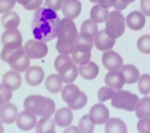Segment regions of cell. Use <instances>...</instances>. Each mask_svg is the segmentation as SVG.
<instances>
[{
	"label": "cell",
	"mask_w": 150,
	"mask_h": 133,
	"mask_svg": "<svg viewBox=\"0 0 150 133\" xmlns=\"http://www.w3.org/2000/svg\"><path fill=\"white\" fill-rule=\"evenodd\" d=\"M60 20L56 11L49 8H38L31 23V30L36 40L48 42L57 37Z\"/></svg>",
	"instance_id": "6da1fadb"
},
{
	"label": "cell",
	"mask_w": 150,
	"mask_h": 133,
	"mask_svg": "<svg viewBox=\"0 0 150 133\" xmlns=\"http://www.w3.org/2000/svg\"><path fill=\"white\" fill-rule=\"evenodd\" d=\"M77 29L71 19L64 18L59 24L56 48L59 53L70 55L74 48V41L77 35Z\"/></svg>",
	"instance_id": "7a4b0ae2"
},
{
	"label": "cell",
	"mask_w": 150,
	"mask_h": 133,
	"mask_svg": "<svg viewBox=\"0 0 150 133\" xmlns=\"http://www.w3.org/2000/svg\"><path fill=\"white\" fill-rule=\"evenodd\" d=\"M0 57L3 62L9 64L12 69L18 72H23L30 65V58L22 45L15 48L4 47Z\"/></svg>",
	"instance_id": "3957f363"
},
{
	"label": "cell",
	"mask_w": 150,
	"mask_h": 133,
	"mask_svg": "<svg viewBox=\"0 0 150 133\" xmlns=\"http://www.w3.org/2000/svg\"><path fill=\"white\" fill-rule=\"evenodd\" d=\"M23 107L40 118L52 116L56 109V104L51 98L41 95L28 96L23 101Z\"/></svg>",
	"instance_id": "277c9868"
},
{
	"label": "cell",
	"mask_w": 150,
	"mask_h": 133,
	"mask_svg": "<svg viewBox=\"0 0 150 133\" xmlns=\"http://www.w3.org/2000/svg\"><path fill=\"white\" fill-rule=\"evenodd\" d=\"M54 66L63 83H72L77 79L78 69L69 55L61 54L57 56L54 62Z\"/></svg>",
	"instance_id": "5b68a950"
},
{
	"label": "cell",
	"mask_w": 150,
	"mask_h": 133,
	"mask_svg": "<svg viewBox=\"0 0 150 133\" xmlns=\"http://www.w3.org/2000/svg\"><path fill=\"white\" fill-rule=\"evenodd\" d=\"M62 98L72 110L82 109L88 102L86 94L79 90L76 85L69 83L62 90Z\"/></svg>",
	"instance_id": "8992f818"
},
{
	"label": "cell",
	"mask_w": 150,
	"mask_h": 133,
	"mask_svg": "<svg viewBox=\"0 0 150 133\" xmlns=\"http://www.w3.org/2000/svg\"><path fill=\"white\" fill-rule=\"evenodd\" d=\"M138 101L139 97L136 94L130 91L119 90L115 92L112 97L111 105L117 109L133 111H135Z\"/></svg>",
	"instance_id": "52a82bcc"
},
{
	"label": "cell",
	"mask_w": 150,
	"mask_h": 133,
	"mask_svg": "<svg viewBox=\"0 0 150 133\" xmlns=\"http://www.w3.org/2000/svg\"><path fill=\"white\" fill-rule=\"evenodd\" d=\"M105 31L113 38L121 37L125 32V18L119 10H114L109 14L105 21Z\"/></svg>",
	"instance_id": "ba28073f"
},
{
	"label": "cell",
	"mask_w": 150,
	"mask_h": 133,
	"mask_svg": "<svg viewBox=\"0 0 150 133\" xmlns=\"http://www.w3.org/2000/svg\"><path fill=\"white\" fill-rule=\"evenodd\" d=\"M24 50L31 59L45 58L49 52V48L45 42L38 40H29L24 45Z\"/></svg>",
	"instance_id": "9c48e42d"
},
{
	"label": "cell",
	"mask_w": 150,
	"mask_h": 133,
	"mask_svg": "<svg viewBox=\"0 0 150 133\" xmlns=\"http://www.w3.org/2000/svg\"><path fill=\"white\" fill-rule=\"evenodd\" d=\"M2 45L9 48H15L22 45V35L21 33L16 29L6 30L1 37Z\"/></svg>",
	"instance_id": "30bf717a"
},
{
	"label": "cell",
	"mask_w": 150,
	"mask_h": 133,
	"mask_svg": "<svg viewBox=\"0 0 150 133\" xmlns=\"http://www.w3.org/2000/svg\"><path fill=\"white\" fill-rule=\"evenodd\" d=\"M102 62L103 66L110 71L119 70L123 66V58L116 51H106L103 55Z\"/></svg>",
	"instance_id": "8fae6325"
},
{
	"label": "cell",
	"mask_w": 150,
	"mask_h": 133,
	"mask_svg": "<svg viewBox=\"0 0 150 133\" xmlns=\"http://www.w3.org/2000/svg\"><path fill=\"white\" fill-rule=\"evenodd\" d=\"M89 115L96 125H103L110 119V111L103 104H96L92 106L89 112Z\"/></svg>",
	"instance_id": "7c38bea8"
},
{
	"label": "cell",
	"mask_w": 150,
	"mask_h": 133,
	"mask_svg": "<svg viewBox=\"0 0 150 133\" xmlns=\"http://www.w3.org/2000/svg\"><path fill=\"white\" fill-rule=\"evenodd\" d=\"M16 125L23 131H29L37 125V117L28 111H23L18 114L16 120Z\"/></svg>",
	"instance_id": "4fadbf2b"
},
{
	"label": "cell",
	"mask_w": 150,
	"mask_h": 133,
	"mask_svg": "<svg viewBox=\"0 0 150 133\" xmlns=\"http://www.w3.org/2000/svg\"><path fill=\"white\" fill-rule=\"evenodd\" d=\"M62 13L66 18L76 19L81 13L82 5L79 0H65L62 6Z\"/></svg>",
	"instance_id": "5bb4252c"
},
{
	"label": "cell",
	"mask_w": 150,
	"mask_h": 133,
	"mask_svg": "<svg viewBox=\"0 0 150 133\" xmlns=\"http://www.w3.org/2000/svg\"><path fill=\"white\" fill-rule=\"evenodd\" d=\"M116 40L110 37L105 30H102L96 34L95 37V46L98 50L106 51L113 48Z\"/></svg>",
	"instance_id": "9a60e30c"
},
{
	"label": "cell",
	"mask_w": 150,
	"mask_h": 133,
	"mask_svg": "<svg viewBox=\"0 0 150 133\" xmlns=\"http://www.w3.org/2000/svg\"><path fill=\"white\" fill-rule=\"evenodd\" d=\"M105 83L109 87L115 90H121L125 83L124 74L122 73L121 71L118 70L110 71L105 75Z\"/></svg>",
	"instance_id": "2e32d148"
},
{
	"label": "cell",
	"mask_w": 150,
	"mask_h": 133,
	"mask_svg": "<svg viewBox=\"0 0 150 133\" xmlns=\"http://www.w3.org/2000/svg\"><path fill=\"white\" fill-rule=\"evenodd\" d=\"M45 77V72L39 66H31L25 73V80L29 85L37 86L42 83Z\"/></svg>",
	"instance_id": "e0dca14e"
},
{
	"label": "cell",
	"mask_w": 150,
	"mask_h": 133,
	"mask_svg": "<svg viewBox=\"0 0 150 133\" xmlns=\"http://www.w3.org/2000/svg\"><path fill=\"white\" fill-rule=\"evenodd\" d=\"M74 49L83 51H91L94 45V37L91 35L81 32L77 34L74 41Z\"/></svg>",
	"instance_id": "ac0fdd59"
},
{
	"label": "cell",
	"mask_w": 150,
	"mask_h": 133,
	"mask_svg": "<svg viewBox=\"0 0 150 133\" xmlns=\"http://www.w3.org/2000/svg\"><path fill=\"white\" fill-rule=\"evenodd\" d=\"M18 110L11 103H6L0 108V120L5 124H12L16 121Z\"/></svg>",
	"instance_id": "d6986e66"
},
{
	"label": "cell",
	"mask_w": 150,
	"mask_h": 133,
	"mask_svg": "<svg viewBox=\"0 0 150 133\" xmlns=\"http://www.w3.org/2000/svg\"><path fill=\"white\" fill-rule=\"evenodd\" d=\"M127 25L133 30H142L145 25V15L139 11H133L127 16Z\"/></svg>",
	"instance_id": "ffe728a7"
},
{
	"label": "cell",
	"mask_w": 150,
	"mask_h": 133,
	"mask_svg": "<svg viewBox=\"0 0 150 133\" xmlns=\"http://www.w3.org/2000/svg\"><path fill=\"white\" fill-rule=\"evenodd\" d=\"M22 78L18 72L15 70L8 71L2 76V83L12 90H18L21 86Z\"/></svg>",
	"instance_id": "44dd1931"
},
{
	"label": "cell",
	"mask_w": 150,
	"mask_h": 133,
	"mask_svg": "<svg viewBox=\"0 0 150 133\" xmlns=\"http://www.w3.org/2000/svg\"><path fill=\"white\" fill-rule=\"evenodd\" d=\"M73 116L72 111L70 107H62L59 109L55 114V121L56 125L61 128H66L72 123Z\"/></svg>",
	"instance_id": "7402d4cb"
},
{
	"label": "cell",
	"mask_w": 150,
	"mask_h": 133,
	"mask_svg": "<svg viewBox=\"0 0 150 133\" xmlns=\"http://www.w3.org/2000/svg\"><path fill=\"white\" fill-rule=\"evenodd\" d=\"M78 72L83 79L91 80L98 76L99 68L94 62H88L86 64L80 65Z\"/></svg>",
	"instance_id": "603a6c76"
},
{
	"label": "cell",
	"mask_w": 150,
	"mask_h": 133,
	"mask_svg": "<svg viewBox=\"0 0 150 133\" xmlns=\"http://www.w3.org/2000/svg\"><path fill=\"white\" fill-rule=\"evenodd\" d=\"M2 27L6 30L9 29H16L21 23V18L19 15H17L16 12L9 11L5 13L1 19Z\"/></svg>",
	"instance_id": "cb8c5ba5"
},
{
	"label": "cell",
	"mask_w": 150,
	"mask_h": 133,
	"mask_svg": "<svg viewBox=\"0 0 150 133\" xmlns=\"http://www.w3.org/2000/svg\"><path fill=\"white\" fill-rule=\"evenodd\" d=\"M105 132L106 133H126L127 126L121 119L113 118L109 119L105 125Z\"/></svg>",
	"instance_id": "d4e9b609"
},
{
	"label": "cell",
	"mask_w": 150,
	"mask_h": 133,
	"mask_svg": "<svg viewBox=\"0 0 150 133\" xmlns=\"http://www.w3.org/2000/svg\"><path fill=\"white\" fill-rule=\"evenodd\" d=\"M56 121L51 116L42 118L35 127V131L38 133H54L55 132Z\"/></svg>",
	"instance_id": "484cf974"
},
{
	"label": "cell",
	"mask_w": 150,
	"mask_h": 133,
	"mask_svg": "<svg viewBox=\"0 0 150 133\" xmlns=\"http://www.w3.org/2000/svg\"><path fill=\"white\" fill-rule=\"evenodd\" d=\"M121 72L124 74L125 83L127 84L135 83L140 77L139 71L133 65H125L122 66Z\"/></svg>",
	"instance_id": "4316f807"
},
{
	"label": "cell",
	"mask_w": 150,
	"mask_h": 133,
	"mask_svg": "<svg viewBox=\"0 0 150 133\" xmlns=\"http://www.w3.org/2000/svg\"><path fill=\"white\" fill-rule=\"evenodd\" d=\"M45 87L51 93H58L63 90V81L59 75H49L45 80Z\"/></svg>",
	"instance_id": "83f0119b"
},
{
	"label": "cell",
	"mask_w": 150,
	"mask_h": 133,
	"mask_svg": "<svg viewBox=\"0 0 150 133\" xmlns=\"http://www.w3.org/2000/svg\"><path fill=\"white\" fill-rule=\"evenodd\" d=\"M109 10L108 8H104L100 5L94 6L91 9L90 16L91 20L95 21L96 23H103L107 20L109 16Z\"/></svg>",
	"instance_id": "f1b7e54d"
},
{
	"label": "cell",
	"mask_w": 150,
	"mask_h": 133,
	"mask_svg": "<svg viewBox=\"0 0 150 133\" xmlns=\"http://www.w3.org/2000/svg\"><path fill=\"white\" fill-rule=\"evenodd\" d=\"M136 116L138 118H150V97H145L139 100L135 107Z\"/></svg>",
	"instance_id": "f546056e"
},
{
	"label": "cell",
	"mask_w": 150,
	"mask_h": 133,
	"mask_svg": "<svg viewBox=\"0 0 150 133\" xmlns=\"http://www.w3.org/2000/svg\"><path fill=\"white\" fill-rule=\"evenodd\" d=\"M71 55H72L71 58H72L73 62L77 65H84L91 60V51L87 52V51H80V50L74 48Z\"/></svg>",
	"instance_id": "4dcf8cb0"
},
{
	"label": "cell",
	"mask_w": 150,
	"mask_h": 133,
	"mask_svg": "<svg viewBox=\"0 0 150 133\" xmlns=\"http://www.w3.org/2000/svg\"><path fill=\"white\" fill-rule=\"evenodd\" d=\"M78 129L80 132L92 133L95 130V123L89 114H85L82 117L78 122Z\"/></svg>",
	"instance_id": "1f68e13d"
},
{
	"label": "cell",
	"mask_w": 150,
	"mask_h": 133,
	"mask_svg": "<svg viewBox=\"0 0 150 133\" xmlns=\"http://www.w3.org/2000/svg\"><path fill=\"white\" fill-rule=\"evenodd\" d=\"M81 32L88 34L92 37H96V34H98V25L92 20H86L81 24Z\"/></svg>",
	"instance_id": "d6a6232c"
},
{
	"label": "cell",
	"mask_w": 150,
	"mask_h": 133,
	"mask_svg": "<svg viewBox=\"0 0 150 133\" xmlns=\"http://www.w3.org/2000/svg\"><path fill=\"white\" fill-rule=\"evenodd\" d=\"M138 90L143 95H148L150 93V76L149 74H143L139 77Z\"/></svg>",
	"instance_id": "836d02e7"
},
{
	"label": "cell",
	"mask_w": 150,
	"mask_h": 133,
	"mask_svg": "<svg viewBox=\"0 0 150 133\" xmlns=\"http://www.w3.org/2000/svg\"><path fill=\"white\" fill-rule=\"evenodd\" d=\"M13 90L8 88L4 84H0V108L11 100Z\"/></svg>",
	"instance_id": "e575fe53"
},
{
	"label": "cell",
	"mask_w": 150,
	"mask_h": 133,
	"mask_svg": "<svg viewBox=\"0 0 150 133\" xmlns=\"http://www.w3.org/2000/svg\"><path fill=\"white\" fill-rule=\"evenodd\" d=\"M137 47L144 54H150V35H143L138 40Z\"/></svg>",
	"instance_id": "d590c367"
},
{
	"label": "cell",
	"mask_w": 150,
	"mask_h": 133,
	"mask_svg": "<svg viewBox=\"0 0 150 133\" xmlns=\"http://www.w3.org/2000/svg\"><path fill=\"white\" fill-rule=\"evenodd\" d=\"M116 90L106 86L102 87L98 92V99L100 102H105L106 100L112 99Z\"/></svg>",
	"instance_id": "8d00e7d4"
},
{
	"label": "cell",
	"mask_w": 150,
	"mask_h": 133,
	"mask_svg": "<svg viewBox=\"0 0 150 133\" xmlns=\"http://www.w3.org/2000/svg\"><path fill=\"white\" fill-rule=\"evenodd\" d=\"M16 2L28 10H36L41 6L43 0H16Z\"/></svg>",
	"instance_id": "74e56055"
},
{
	"label": "cell",
	"mask_w": 150,
	"mask_h": 133,
	"mask_svg": "<svg viewBox=\"0 0 150 133\" xmlns=\"http://www.w3.org/2000/svg\"><path fill=\"white\" fill-rule=\"evenodd\" d=\"M137 128L141 133H150V118H141L137 124Z\"/></svg>",
	"instance_id": "f35d334b"
},
{
	"label": "cell",
	"mask_w": 150,
	"mask_h": 133,
	"mask_svg": "<svg viewBox=\"0 0 150 133\" xmlns=\"http://www.w3.org/2000/svg\"><path fill=\"white\" fill-rule=\"evenodd\" d=\"M16 0H0V13L10 11L16 5Z\"/></svg>",
	"instance_id": "ab89813d"
},
{
	"label": "cell",
	"mask_w": 150,
	"mask_h": 133,
	"mask_svg": "<svg viewBox=\"0 0 150 133\" xmlns=\"http://www.w3.org/2000/svg\"><path fill=\"white\" fill-rule=\"evenodd\" d=\"M63 0H45V5L48 8L52 9L54 11H59L61 9Z\"/></svg>",
	"instance_id": "60d3db41"
},
{
	"label": "cell",
	"mask_w": 150,
	"mask_h": 133,
	"mask_svg": "<svg viewBox=\"0 0 150 133\" xmlns=\"http://www.w3.org/2000/svg\"><path fill=\"white\" fill-rule=\"evenodd\" d=\"M89 1L92 3H98L104 8H110L113 6L117 2V0H89Z\"/></svg>",
	"instance_id": "b9f144b4"
},
{
	"label": "cell",
	"mask_w": 150,
	"mask_h": 133,
	"mask_svg": "<svg viewBox=\"0 0 150 133\" xmlns=\"http://www.w3.org/2000/svg\"><path fill=\"white\" fill-rule=\"evenodd\" d=\"M135 1V0H117V2L115 3V5L113 6L115 9L117 10H123L125 8H127V5L130 4V3H132Z\"/></svg>",
	"instance_id": "7bdbcfd3"
},
{
	"label": "cell",
	"mask_w": 150,
	"mask_h": 133,
	"mask_svg": "<svg viewBox=\"0 0 150 133\" xmlns=\"http://www.w3.org/2000/svg\"><path fill=\"white\" fill-rule=\"evenodd\" d=\"M141 9L145 16H150V0H141Z\"/></svg>",
	"instance_id": "ee69618b"
},
{
	"label": "cell",
	"mask_w": 150,
	"mask_h": 133,
	"mask_svg": "<svg viewBox=\"0 0 150 133\" xmlns=\"http://www.w3.org/2000/svg\"><path fill=\"white\" fill-rule=\"evenodd\" d=\"M70 128H71V129H67V130H66L65 132H80L79 129L75 128L74 126H71Z\"/></svg>",
	"instance_id": "f6af8a7d"
},
{
	"label": "cell",
	"mask_w": 150,
	"mask_h": 133,
	"mask_svg": "<svg viewBox=\"0 0 150 133\" xmlns=\"http://www.w3.org/2000/svg\"><path fill=\"white\" fill-rule=\"evenodd\" d=\"M2 121H0V133H2L4 132V128H3V125H2Z\"/></svg>",
	"instance_id": "bcb514c9"
}]
</instances>
